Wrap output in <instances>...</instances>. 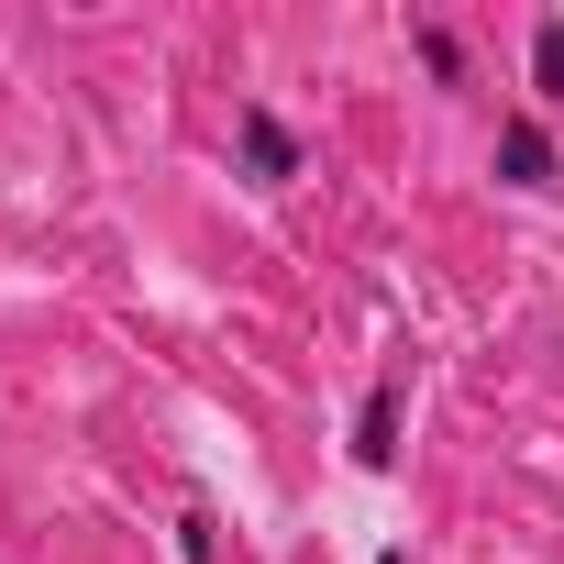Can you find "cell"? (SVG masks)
<instances>
[{
	"instance_id": "obj_1",
	"label": "cell",
	"mask_w": 564,
	"mask_h": 564,
	"mask_svg": "<svg viewBox=\"0 0 564 564\" xmlns=\"http://www.w3.org/2000/svg\"><path fill=\"white\" fill-rule=\"evenodd\" d=\"M498 177H509V188H553V177H564V166H553V133H542L531 111L498 122Z\"/></svg>"
},
{
	"instance_id": "obj_2",
	"label": "cell",
	"mask_w": 564,
	"mask_h": 564,
	"mask_svg": "<svg viewBox=\"0 0 564 564\" xmlns=\"http://www.w3.org/2000/svg\"><path fill=\"white\" fill-rule=\"evenodd\" d=\"M243 166H254V177H265V188H276V177H300V133H289V122H276V111H265V100H254V111H243Z\"/></svg>"
},
{
	"instance_id": "obj_3",
	"label": "cell",
	"mask_w": 564,
	"mask_h": 564,
	"mask_svg": "<svg viewBox=\"0 0 564 564\" xmlns=\"http://www.w3.org/2000/svg\"><path fill=\"white\" fill-rule=\"evenodd\" d=\"M355 465H399V377L366 388V410H355Z\"/></svg>"
},
{
	"instance_id": "obj_4",
	"label": "cell",
	"mask_w": 564,
	"mask_h": 564,
	"mask_svg": "<svg viewBox=\"0 0 564 564\" xmlns=\"http://www.w3.org/2000/svg\"><path fill=\"white\" fill-rule=\"evenodd\" d=\"M531 89H542V100L564 111V23H553V12L531 23Z\"/></svg>"
},
{
	"instance_id": "obj_5",
	"label": "cell",
	"mask_w": 564,
	"mask_h": 564,
	"mask_svg": "<svg viewBox=\"0 0 564 564\" xmlns=\"http://www.w3.org/2000/svg\"><path fill=\"white\" fill-rule=\"evenodd\" d=\"M421 67H432V78H465V45H454L443 23H421Z\"/></svg>"
}]
</instances>
